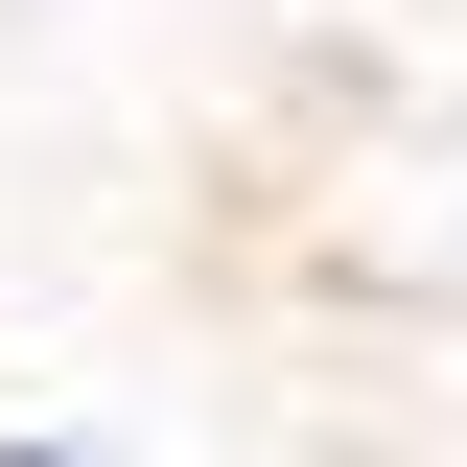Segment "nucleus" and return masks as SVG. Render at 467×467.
I'll return each mask as SVG.
<instances>
[{
    "label": "nucleus",
    "mask_w": 467,
    "mask_h": 467,
    "mask_svg": "<svg viewBox=\"0 0 467 467\" xmlns=\"http://www.w3.org/2000/svg\"><path fill=\"white\" fill-rule=\"evenodd\" d=\"M0 467H467V0H0Z\"/></svg>",
    "instance_id": "f257e3e1"
}]
</instances>
